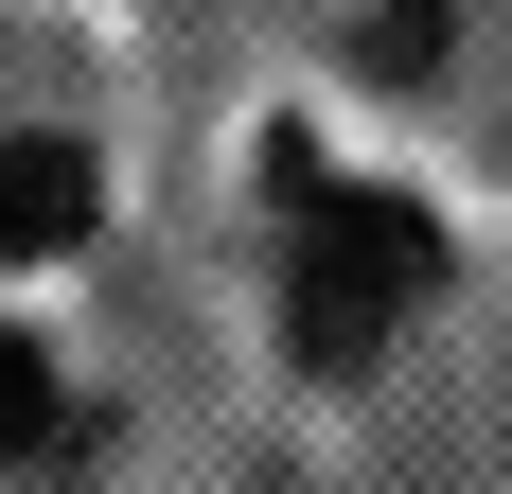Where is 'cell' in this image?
<instances>
[{"instance_id":"cell-2","label":"cell","mask_w":512,"mask_h":494,"mask_svg":"<svg viewBox=\"0 0 512 494\" xmlns=\"http://www.w3.org/2000/svg\"><path fill=\"white\" fill-rule=\"evenodd\" d=\"M71 230H89V142H0V247L36 265Z\"/></svg>"},{"instance_id":"cell-3","label":"cell","mask_w":512,"mask_h":494,"mask_svg":"<svg viewBox=\"0 0 512 494\" xmlns=\"http://www.w3.org/2000/svg\"><path fill=\"white\" fill-rule=\"evenodd\" d=\"M53 442H71V389H53V353L0 318V459H53Z\"/></svg>"},{"instance_id":"cell-1","label":"cell","mask_w":512,"mask_h":494,"mask_svg":"<svg viewBox=\"0 0 512 494\" xmlns=\"http://www.w3.org/2000/svg\"><path fill=\"white\" fill-rule=\"evenodd\" d=\"M424 283H442L424 195H371V177L283 159V353H301V371H371V353L424 318Z\"/></svg>"}]
</instances>
